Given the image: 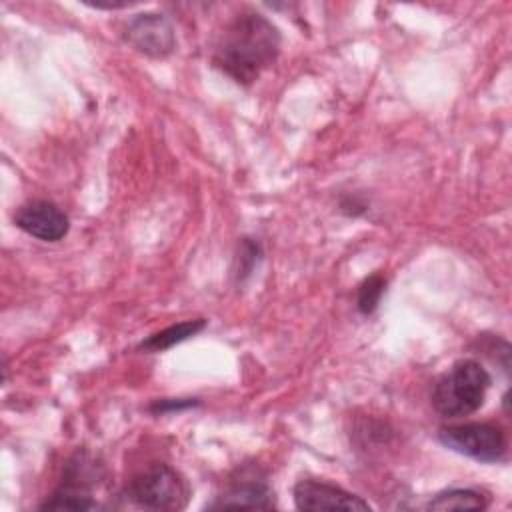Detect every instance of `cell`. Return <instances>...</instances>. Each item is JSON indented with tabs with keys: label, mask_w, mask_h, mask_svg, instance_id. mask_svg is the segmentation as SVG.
I'll use <instances>...</instances> for the list:
<instances>
[{
	"label": "cell",
	"mask_w": 512,
	"mask_h": 512,
	"mask_svg": "<svg viewBox=\"0 0 512 512\" xmlns=\"http://www.w3.org/2000/svg\"><path fill=\"white\" fill-rule=\"evenodd\" d=\"M280 32L262 14L246 10L234 16L222 30L212 62L238 84H252L274 64L280 52Z\"/></svg>",
	"instance_id": "cell-1"
},
{
	"label": "cell",
	"mask_w": 512,
	"mask_h": 512,
	"mask_svg": "<svg viewBox=\"0 0 512 512\" xmlns=\"http://www.w3.org/2000/svg\"><path fill=\"white\" fill-rule=\"evenodd\" d=\"M100 464L86 452L78 450L66 464L60 486L40 504L42 510H98L100 504L92 498V488L98 482Z\"/></svg>",
	"instance_id": "cell-4"
},
{
	"label": "cell",
	"mask_w": 512,
	"mask_h": 512,
	"mask_svg": "<svg viewBox=\"0 0 512 512\" xmlns=\"http://www.w3.org/2000/svg\"><path fill=\"white\" fill-rule=\"evenodd\" d=\"M488 370L476 360H458L438 378L432 390V406L444 418H460L476 412L490 388Z\"/></svg>",
	"instance_id": "cell-2"
},
{
	"label": "cell",
	"mask_w": 512,
	"mask_h": 512,
	"mask_svg": "<svg viewBox=\"0 0 512 512\" xmlns=\"http://www.w3.org/2000/svg\"><path fill=\"white\" fill-rule=\"evenodd\" d=\"M14 224L42 242H58L68 234L66 212L50 200H30L14 214Z\"/></svg>",
	"instance_id": "cell-9"
},
{
	"label": "cell",
	"mask_w": 512,
	"mask_h": 512,
	"mask_svg": "<svg viewBox=\"0 0 512 512\" xmlns=\"http://www.w3.org/2000/svg\"><path fill=\"white\" fill-rule=\"evenodd\" d=\"M206 326V320L204 318H196V320H184V322H178V324H172L152 336H148L146 340L140 342V350L144 352H162V350H168L184 340H188L190 336L198 334L200 330H204Z\"/></svg>",
	"instance_id": "cell-10"
},
{
	"label": "cell",
	"mask_w": 512,
	"mask_h": 512,
	"mask_svg": "<svg viewBox=\"0 0 512 512\" xmlns=\"http://www.w3.org/2000/svg\"><path fill=\"white\" fill-rule=\"evenodd\" d=\"M274 492L268 486L264 472L256 466L238 468L228 482V488L208 508H272Z\"/></svg>",
	"instance_id": "cell-6"
},
{
	"label": "cell",
	"mask_w": 512,
	"mask_h": 512,
	"mask_svg": "<svg viewBox=\"0 0 512 512\" xmlns=\"http://www.w3.org/2000/svg\"><path fill=\"white\" fill-rule=\"evenodd\" d=\"M386 290V278L382 274H370L360 286H358V296H356V306L362 314H372L378 304H380V298Z\"/></svg>",
	"instance_id": "cell-12"
},
{
	"label": "cell",
	"mask_w": 512,
	"mask_h": 512,
	"mask_svg": "<svg viewBox=\"0 0 512 512\" xmlns=\"http://www.w3.org/2000/svg\"><path fill=\"white\" fill-rule=\"evenodd\" d=\"M124 36L130 46L152 58H164L176 46L172 22L158 12H144L132 16L126 24Z\"/></svg>",
	"instance_id": "cell-7"
},
{
	"label": "cell",
	"mask_w": 512,
	"mask_h": 512,
	"mask_svg": "<svg viewBox=\"0 0 512 512\" xmlns=\"http://www.w3.org/2000/svg\"><path fill=\"white\" fill-rule=\"evenodd\" d=\"M198 402L196 400H190V398H178V400H160V402H154L150 406L152 412H178V410H186V408H192L196 406Z\"/></svg>",
	"instance_id": "cell-14"
},
{
	"label": "cell",
	"mask_w": 512,
	"mask_h": 512,
	"mask_svg": "<svg viewBox=\"0 0 512 512\" xmlns=\"http://www.w3.org/2000/svg\"><path fill=\"white\" fill-rule=\"evenodd\" d=\"M294 504L300 510L322 512V510H346L360 512L370 510V504L360 496L322 480H300L294 486Z\"/></svg>",
	"instance_id": "cell-8"
},
{
	"label": "cell",
	"mask_w": 512,
	"mask_h": 512,
	"mask_svg": "<svg viewBox=\"0 0 512 512\" xmlns=\"http://www.w3.org/2000/svg\"><path fill=\"white\" fill-rule=\"evenodd\" d=\"M126 496L142 508L180 510L188 504L190 486L172 466L150 464L128 480Z\"/></svg>",
	"instance_id": "cell-3"
},
{
	"label": "cell",
	"mask_w": 512,
	"mask_h": 512,
	"mask_svg": "<svg viewBox=\"0 0 512 512\" xmlns=\"http://www.w3.org/2000/svg\"><path fill=\"white\" fill-rule=\"evenodd\" d=\"M488 506V500L484 494L472 490V488H450L444 492H438L430 502L428 510H482Z\"/></svg>",
	"instance_id": "cell-11"
},
{
	"label": "cell",
	"mask_w": 512,
	"mask_h": 512,
	"mask_svg": "<svg viewBox=\"0 0 512 512\" xmlns=\"http://www.w3.org/2000/svg\"><path fill=\"white\" fill-rule=\"evenodd\" d=\"M260 254H262V250H260L258 242H254L252 238H242L240 252L236 256V262H238L236 276H238V280H244V278L250 276L254 264L260 260Z\"/></svg>",
	"instance_id": "cell-13"
},
{
	"label": "cell",
	"mask_w": 512,
	"mask_h": 512,
	"mask_svg": "<svg viewBox=\"0 0 512 512\" xmlns=\"http://www.w3.org/2000/svg\"><path fill=\"white\" fill-rule=\"evenodd\" d=\"M438 440L468 458L478 462H498L506 454V436L502 428L488 422H464L438 430Z\"/></svg>",
	"instance_id": "cell-5"
}]
</instances>
